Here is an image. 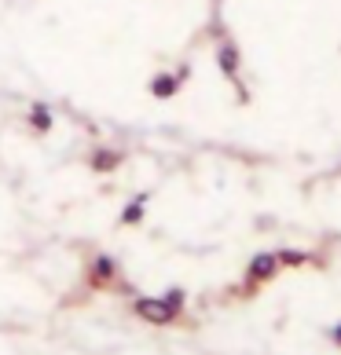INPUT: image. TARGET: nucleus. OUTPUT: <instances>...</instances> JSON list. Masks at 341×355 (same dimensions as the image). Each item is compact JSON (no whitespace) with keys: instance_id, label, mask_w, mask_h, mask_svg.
<instances>
[{"instance_id":"f257e3e1","label":"nucleus","mask_w":341,"mask_h":355,"mask_svg":"<svg viewBox=\"0 0 341 355\" xmlns=\"http://www.w3.org/2000/svg\"><path fill=\"white\" fill-rule=\"evenodd\" d=\"M279 260H275V253H253L250 264H246V282L239 286V297H253L260 286H268L275 275H279Z\"/></svg>"},{"instance_id":"f03ea898","label":"nucleus","mask_w":341,"mask_h":355,"mask_svg":"<svg viewBox=\"0 0 341 355\" xmlns=\"http://www.w3.org/2000/svg\"><path fill=\"white\" fill-rule=\"evenodd\" d=\"M133 315L151 326H180L183 311H173L162 297H133Z\"/></svg>"},{"instance_id":"7ed1b4c3","label":"nucleus","mask_w":341,"mask_h":355,"mask_svg":"<svg viewBox=\"0 0 341 355\" xmlns=\"http://www.w3.org/2000/svg\"><path fill=\"white\" fill-rule=\"evenodd\" d=\"M217 67H220V73L228 77V81L239 88V103H250V92H246V85H242V77H239V67H242V51H239V44L231 41V37H224V41L217 44Z\"/></svg>"},{"instance_id":"20e7f679","label":"nucleus","mask_w":341,"mask_h":355,"mask_svg":"<svg viewBox=\"0 0 341 355\" xmlns=\"http://www.w3.org/2000/svg\"><path fill=\"white\" fill-rule=\"evenodd\" d=\"M85 282H88L92 289H107V286H114V282H117V260H114L110 253H96V257L88 260Z\"/></svg>"},{"instance_id":"39448f33","label":"nucleus","mask_w":341,"mask_h":355,"mask_svg":"<svg viewBox=\"0 0 341 355\" xmlns=\"http://www.w3.org/2000/svg\"><path fill=\"white\" fill-rule=\"evenodd\" d=\"M122 162H125V154L114 150V147H96L88 154V168L96 176H107V173H114V168H122Z\"/></svg>"},{"instance_id":"423d86ee","label":"nucleus","mask_w":341,"mask_h":355,"mask_svg":"<svg viewBox=\"0 0 341 355\" xmlns=\"http://www.w3.org/2000/svg\"><path fill=\"white\" fill-rule=\"evenodd\" d=\"M180 88H183V81H180L173 70H162V73H154L151 81H147V92H151L154 99H173Z\"/></svg>"},{"instance_id":"0eeeda50","label":"nucleus","mask_w":341,"mask_h":355,"mask_svg":"<svg viewBox=\"0 0 341 355\" xmlns=\"http://www.w3.org/2000/svg\"><path fill=\"white\" fill-rule=\"evenodd\" d=\"M275 260H279V268H308V264H319V257H312L305 253V249H290V245H283V249H275Z\"/></svg>"},{"instance_id":"6e6552de","label":"nucleus","mask_w":341,"mask_h":355,"mask_svg":"<svg viewBox=\"0 0 341 355\" xmlns=\"http://www.w3.org/2000/svg\"><path fill=\"white\" fill-rule=\"evenodd\" d=\"M147 202H151V191H140L136 198L122 209V216H117V223H122V227H136V223H143V213H147Z\"/></svg>"},{"instance_id":"1a4fd4ad","label":"nucleus","mask_w":341,"mask_h":355,"mask_svg":"<svg viewBox=\"0 0 341 355\" xmlns=\"http://www.w3.org/2000/svg\"><path fill=\"white\" fill-rule=\"evenodd\" d=\"M26 125H30L37 136L51 132V125H56V117H51V107H48V103H33V107H30V114H26Z\"/></svg>"},{"instance_id":"9d476101","label":"nucleus","mask_w":341,"mask_h":355,"mask_svg":"<svg viewBox=\"0 0 341 355\" xmlns=\"http://www.w3.org/2000/svg\"><path fill=\"white\" fill-rule=\"evenodd\" d=\"M162 300L173 311H183V308H188V289H183V286H169L165 293H162Z\"/></svg>"},{"instance_id":"9b49d317","label":"nucleus","mask_w":341,"mask_h":355,"mask_svg":"<svg viewBox=\"0 0 341 355\" xmlns=\"http://www.w3.org/2000/svg\"><path fill=\"white\" fill-rule=\"evenodd\" d=\"M173 73L180 77V81H188V77H191V62H180V67H176Z\"/></svg>"},{"instance_id":"f8f14e48","label":"nucleus","mask_w":341,"mask_h":355,"mask_svg":"<svg viewBox=\"0 0 341 355\" xmlns=\"http://www.w3.org/2000/svg\"><path fill=\"white\" fill-rule=\"evenodd\" d=\"M331 340H334V345H341V322H338V326H331Z\"/></svg>"}]
</instances>
